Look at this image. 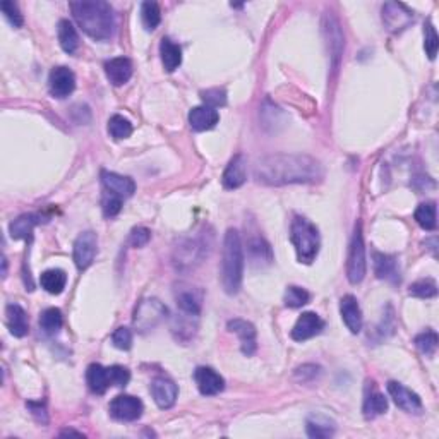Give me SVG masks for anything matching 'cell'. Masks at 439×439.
Returning <instances> with one entry per match:
<instances>
[{
    "label": "cell",
    "mask_w": 439,
    "mask_h": 439,
    "mask_svg": "<svg viewBox=\"0 0 439 439\" xmlns=\"http://www.w3.org/2000/svg\"><path fill=\"white\" fill-rule=\"evenodd\" d=\"M254 177L266 186L312 184L323 178V166L309 154L278 153L261 158L254 166Z\"/></svg>",
    "instance_id": "6da1fadb"
},
{
    "label": "cell",
    "mask_w": 439,
    "mask_h": 439,
    "mask_svg": "<svg viewBox=\"0 0 439 439\" xmlns=\"http://www.w3.org/2000/svg\"><path fill=\"white\" fill-rule=\"evenodd\" d=\"M72 16L81 30L93 40H108L115 31V16L108 2L103 0H79L71 2Z\"/></svg>",
    "instance_id": "7a4b0ae2"
},
{
    "label": "cell",
    "mask_w": 439,
    "mask_h": 439,
    "mask_svg": "<svg viewBox=\"0 0 439 439\" xmlns=\"http://www.w3.org/2000/svg\"><path fill=\"white\" fill-rule=\"evenodd\" d=\"M244 278V247L237 230L229 229L223 239L222 285L229 295L239 294Z\"/></svg>",
    "instance_id": "3957f363"
},
{
    "label": "cell",
    "mask_w": 439,
    "mask_h": 439,
    "mask_svg": "<svg viewBox=\"0 0 439 439\" xmlns=\"http://www.w3.org/2000/svg\"><path fill=\"white\" fill-rule=\"evenodd\" d=\"M290 241L294 244L297 259L304 264H311L319 253V232L307 218L295 217L290 225Z\"/></svg>",
    "instance_id": "277c9868"
},
{
    "label": "cell",
    "mask_w": 439,
    "mask_h": 439,
    "mask_svg": "<svg viewBox=\"0 0 439 439\" xmlns=\"http://www.w3.org/2000/svg\"><path fill=\"white\" fill-rule=\"evenodd\" d=\"M365 270H367V263H365V246H364V235H363V223H357L355 230H353V237L350 242V249H348V259H347V278L348 282L357 285L364 280Z\"/></svg>",
    "instance_id": "5b68a950"
},
{
    "label": "cell",
    "mask_w": 439,
    "mask_h": 439,
    "mask_svg": "<svg viewBox=\"0 0 439 439\" xmlns=\"http://www.w3.org/2000/svg\"><path fill=\"white\" fill-rule=\"evenodd\" d=\"M169 314L166 307L158 299H146L134 312V328L139 333L152 331Z\"/></svg>",
    "instance_id": "8992f818"
},
{
    "label": "cell",
    "mask_w": 439,
    "mask_h": 439,
    "mask_svg": "<svg viewBox=\"0 0 439 439\" xmlns=\"http://www.w3.org/2000/svg\"><path fill=\"white\" fill-rule=\"evenodd\" d=\"M206 247H208V244L205 242L203 237L187 239L184 244H181V246L177 247L176 266L178 270H190V268H194L205 258Z\"/></svg>",
    "instance_id": "52a82bcc"
},
{
    "label": "cell",
    "mask_w": 439,
    "mask_h": 439,
    "mask_svg": "<svg viewBox=\"0 0 439 439\" xmlns=\"http://www.w3.org/2000/svg\"><path fill=\"white\" fill-rule=\"evenodd\" d=\"M110 416L120 422H134L137 421L144 412L143 401L132 395H119L110 404Z\"/></svg>",
    "instance_id": "ba28073f"
},
{
    "label": "cell",
    "mask_w": 439,
    "mask_h": 439,
    "mask_svg": "<svg viewBox=\"0 0 439 439\" xmlns=\"http://www.w3.org/2000/svg\"><path fill=\"white\" fill-rule=\"evenodd\" d=\"M98 253V237L95 232H83L74 242V263L79 270H86L93 264Z\"/></svg>",
    "instance_id": "9c48e42d"
},
{
    "label": "cell",
    "mask_w": 439,
    "mask_h": 439,
    "mask_svg": "<svg viewBox=\"0 0 439 439\" xmlns=\"http://www.w3.org/2000/svg\"><path fill=\"white\" fill-rule=\"evenodd\" d=\"M383 23L389 31L400 33L410 26V23H414V12L404 4L388 2L383 7Z\"/></svg>",
    "instance_id": "30bf717a"
},
{
    "label": "cell",
    "mask_w": 439,
    "mask_h": 439,
    "mask_svg": "<svg viewBox=\"0 0 439 439\" xmlns=\"http://www.w3.org/2000/svg\"><path fill=\"white\" fill-rule=\"evenodd\" d=\"M48 88H50L52 96H55V98H67L76 88L74 72L64 66L52 69L50 76H48Z\"/></svg>",
    "instance_id": "8fae6325"
},
{
    "label": "cell",
    "mask_w": 439,
    "mask_h": 439,
    "mask_svg": "<svg viewBox=\"0 0 439 439\" xmlns=\"http://www.w3.org/2000/svg\"><path fill=\"white\" fill-rule=\"evenodd\" d=\"M389 397L393 398L397 406H400L401 410L406 414H421L422 412V400L417 393H414L412 389H409L406 386L397 381H389L388 386Z\"/></svg>",
    "instance_id": "7c38bea8"
},
{
    "label": "cell",
    "mask_w": 439,
    "mask_h": 439,
    "mask_svg": "<svg viewBox=\"0 0 439 439\" xmlns=\"http://www.w3.org/2000/svg\"><path fill=\"white\" fill-rule=\"evenodd\" d=\"M194 380H196L198 389L205 397L218 395L225 388V380L211 367H198L194 371Z\"/></svg>",
    "instance_id": "4fadbf2b"
},
{
    "label": "cell",
    "mask_w": 439,
    "mask_h": 439,
    "mask_svg": "<svg viewBox=\"0 0 439 439\" xmlns=\"http://www.w3.org/2000/svg\"><path fill=\"white\" fill-rule=\"evenodd\" d=\"M324 329V321L319 318L316 312H304L299 319H297L294 329H292V338L295 341H306L312 336L319 335Z\"/></svg>",
    "instance_id": "5bb4252c"
},
{
    "label": "cell",
    "mask_w": 439,
    "mask_h": 439,
    "mask_svg": "<svg viewBox=\"0 0 439 439\" xmlns=\"http://www.w3.org/2000/svg\"><path fill=\"white\" fill-rule=\"evenodd\" d=\"M229 329L232 333H235V335L239 336V340H241V348L244 355H254L256 348H258V341H256V335H258V333H256L254 324L246 319H232L229 321Z\"/></svg>",
    "instance_id": "9a60e30c"
},
{
    "label": "cell",
    "mask_w": 439,
    "mask_h": 439,
    "mask_svg": "<svg viewBox=\"0 0 439 439\" xmlns=\"http://www.w3.org/2000/svg\"><path fill=\"white\" fill-rule=\"evenodd\" d=\"M101 184H103L105 190L122 199L131 198L136 193V184H134L132 178L119 176L115 172H108V170H101Z\"/></svg>",
    "instance_id": "2e32d148"
},
{
    "label": "cell",
    "mask_w": 439,
    "mask_h": 439,
    "mask_svg": "<svg viewBox=\"0 0 439 439\" xmlns=\"http://www.w3.org/2000/svg\"><path fill=\"white\" fill-rule=\"evenodd\" d=\"M152 395L154 404L165 410L173 406V404L177 401L178 388L172 380H169V377H156V380L152 383Z\"/></svg>",
    "instance_id": "e0dca14e"
},
{
    "label": "cell",
    "mask_w": 439,
    "mask_h": 439,
    "mask_svg": "<svg viewBox=\"0 0 439 439\" xmlns=\"http://www.w3.org/2000/svg\"><path fill=\"white\" fill-rule=\"evenodd\" d=\"M374 273L380 280H384V282L393 283H400V268H398V261L395 256L383 254V253H374Z\"/></svg>",
    "instance_id": "ac0fdd59"
},
{
    "label": "cell",
    "mask_w": 439,
    "mask_h": 439,
    "mask_svg": "<svg viewBox=\"0 0 439 439\" xmlns=\"http://www.w3.org/2000/svg\"><path fill=\"white\" fill-rule=\"evenodd\" d=\"M247 181V170H246V158L244 154H235L227 165L225 172H223L222 184L225 189H239Z\"/></svg>",
    "instance_id": "d6986e66"
},
{
    "label": "cell",
    "mask_w": 439,
    "mask_h": 439,
    "mask_svg": "<svg viewBox=\"0 0 439 439\" xmlns=\"http://www.w3.org/2000/svg\"><path fill=\"white\" fill-rule=\"evenodd\" d=\"M340 312L343 323L347 324V328L350 329L353 335L363 329V311H360L359 302L353 295H345L340 300Z\"/></svg>",
    "instance_id": "ffe728a7"
},
{
    "label": "cell",
    "mask_w": 439,
    "mask_h": 439,
    "mask_svg": "<svg viewBox=\"0 0 439 439\" xmlns=\"http://www.w3.org/2000/svg\"><path fill=\"white\" fill-rule=\"evenodd\" d=\"M105 74L113 86H122L132 76V62L127 57H117L105 64Z\"/></svg>",
    "instance_id": "44dd1931"
},
{
    "label": "cell",
    "mask_w": 439,
    "mask_h": 439,
    "mask_svg": "<svg viewBox=\"0 0 439 439\" xmlns=\"http://www.w3.org/2000/svg\"><path fill=\"white\" fill-rule=\"evenodd\" d=\"M219 113L217 108H211L208 105H201V107H194L189 112V124L194 131L203 132L210 131L218 124Z\"/></svg>",
    "instance_id": "7402d4cb"
},
{
    "label": "cell",
    "mask_w": 439,
    "mask_h": 439,
    "mask_svg": "<svg viewBox=\"0 0 439 439\" xmlns=\"http://www.w3.org/2000/svg\"><path fill=\"white\" fill-rule=\"evenodd\" d=\"M247 256H249L253 266H266L273 261V251L261 235H253L247 241Z\"/></svg>",
    "instance_id": "603a6c76"
},
{
    "label": "cell",
    "mask_w": 439,
    "mask_h": 439,
    "mask_svg": "<svg viewBox=\"0 0 439 439\" xmlns=\"http://www.w3.org/2000/svg\"><path fill=\"white\" fill-rule=\"evenodd\" d=\"M386 410H388V400H386L383 393L377 392L376 384L367 383V388H365V395H364V405H363L364 417L374 418L377 416H383Z\"/></svg>",
    "instance_id": "cb8c5ba5"
},
{
    "label": "cell",
    "mask_w": 439,
    "mask_h": 439,
    "mask_svg": "<svg viewBox=\"0 0 439 439\" xmlns=\"http://www.w3.org/2000/svg\"><path fill=\"white\" fill-rule=\"evenodd\" d=\"M176 300L178 309L187 316H194V318H196V316H199V312H201V302H203L201 292L194 290L193 287L178 288L176 294Z\"/></svg>",
    "instance_id": "d4e9b609"
},
{
    "label": "cell",
    "mask_w": 439,
    "mask_h": 439,
    "mask_svg": "<svg viewBox=\"0 0 439 439\" xmlns=\"http://www.w3.org/2000/svg\"><path fill=\"white\" fill-rule=\"evenodd\" d=\"M6 316H7V326L9 331L18 338L28 335L30 331V323H28V314L26 311L19 306V304H9L6 307Z\"/></svg>",
    "instance_id": "484cf974"
},
{
    "label": "cell",
    "mask_w": 439,
    "mask_h": 439,
    "mask_svg": "<svg viewBox=\"0 0 439 439\" xmlns=\"http://www.w3.org/2000/svg\"><path fill=\"white\" fill-rule=\"evenodd\" d=\"M307 428V436L309 438H316V439H326L331 438L335 434V422L331 418L323 416V414H314L307 418L306 422Z\"/></svg>",
    "instance_id": "4316f807"
},
{
    "label": "cell",
    "mask_w": 439,
    "mask_h": 439,
    "mask_svg": "<svg viewBox=\"0 0 439 439\" xmlns=\"http://www.w3.org/2000/svg\"><path fill=\"white\" fill-rule=\"evenodd\" d=\"M86 381L89 389H91L95 395H103L105 392L110 388V377H108V369L103 367L100 364H91L86 371Z\"/></svg>",
    "instance_id": "83f0119b"
},
{
    "label": "cell",
    "mask_w": 439,
    "mask_h": 439,
    "mask_svg": "<svg viewBox=\"0 0 439 439\" xmlns=\"http://www.w3.org/2000/svg\"><path fill=\"white\" fill-rule=\"evenodd\" d=\"M42 222L38 215H21L19 218H16L14 222L11 223L9 232L11 237L16 239V241H21V239H30L31 234H33L35 227Z\"/></svg>",
    "instance_id": "f1b7e54d"
},
{
    "label": "cell",
    "mask_w": 439,
    "mask_h": 439,
    "mask_svg": "<svg viewBox=\"0 0 439 439\" xmlns=\"http://www.w3.org/2000/svg\"><path fill=\"white\" fill-rule=\"evenodd\" d=\"M160 55L164 67L169 72H173L182 64V48L173 43L170 38H164L160 43Z\"/></svg>",
    "instance_id": "f546056e"
},
{
    "label": "cell",
    "mask_w": 439,
    "mask_h": 439,
    "mask_svg": "<svg viewBox=\"0 0 439 439\" xmlns=\"http://www.w3.org/2000/svg\"><path fill=\"white\" fill-rule=\"evenodd\" d=\"M57 33H59V43L60 47H62V50L69 55L76 54V50L79 48V35H77L72 23L67 21V19H62V21L59 23Z\"/></svg>",
    "instance_id": "4dcf8cb0"
},
{
    "label": "cell",
    "mask_w": 439,
    "mask_h": 439,
    "mask_svg": "<svg viewBox=\"0 0 439 439\" xmlns=\"http://www.w3.org/2000/svg\"><path fill=\"white\" fill-rule=\"evenodd\" d=\"M40 283H42V287L48 292V294L59 295V294H62L64 288H66L67 275H66V271L59 270V268L47 270V271H43L42 276H40Z\"/></svg>",
    "instance_id": "1f68e13d"
},
{
    "label": "cell",
    "mask_w": 439,
    "mask_h": 439,
    "mask_svg": "<svg viewBox=\"0 0 439 439\" xmlns=\"http://www.w3.org/2000/svg\"><path fill=\"white\" fill-rule=\"evenodd\" d=\"M62 312L57 307H50L47 309V311H43L42 318H40V328H42L45 335L48 336L57 335V333L60 331V328H62Z\"/></svg>",
    "instance_id": "d6a6232c"
},
{
    "label": "cell",
    "mask_w": 439,
    "mask_h": 439,
    "mask_svg": "<svg viewBox=\"0 0 439 439\" xmlns=\"http://www.w3.org/2000/svg\"><path fill=\"white\" fill-rule=\"evenodd\" d=\"M416 222L424 230H434L436 229V203H422L416 210Z\"/></svg>",
    "instance_id": "836d02e7"
},
{
    "label": "cell",
    "mask_w": 439,
    "mask_h": 439,
    "mask_svg": "<svg viewBox=\"0 0 439 439\" xmlns=\"http://www.w3.org/2000/svg\"><path fill=\"white\" fill-rule=\"evenodd\" d=\"M108 132L113 139H125L132 134V124L125 117L113 115L108 120Z\"/></svg>",
    "instance_id": "e575fe53"
},
{
    "label": "cell",
    "mask_w": 439,
    "mask_h": 439,
    "mask_svg": "<svg viewBox=\"0 0 439 439\" xmlns=\"http://www.w3.org/2000/svg\"><path fill=\"white\" fill-rule=\"evenodd\" d=\"M141 19H143L144 28L148 31L156 30L158 24L161 21V14H160V7H158L156 2H143L141 6Z\"/></svg>",
    "instance_id": "d590c367"
},
{
    "label": "cell",
    "mask_w": 439,
    "mask_h": 439,
    "mask_svg": "<svg viewBox=\"0 0 439 439\" xmlns=\"http://www.w3.org/2000/svg\"><path fill=\"white\" fill-rule=\"evenodd\" d=\"M414 341H416V347L426 357H433L438 350V333L433 331V329H428V331L417 335Z\"/></svg>",
    "instance_id": "8d00e7d4"
},
{
    "label": "cell",
    "mask_w": 439,
    "mask_h": 439,
    "mask_svg": "<svg viewBox=\"0 0 439 439\" xmlns=\"http://www.w3.org/2000/svg\"><path fill=\"white\" fill-rule=\"evenodd\" d=\"M409 294L418 297V299H433V297H436L438 294V285L433 278L418 280V282L410 285Z\"/></svg>",
    "instance_id": "74e56055"
},
{
    "label": "cell",
    "mask_w": 439,
    "mask_h": 439,
    "mask_svg": "<svg viewBox=\"0 0 439 439\" xmlns=\"http://www.w3.org/2000/svg\"><path fill=\"white\" fill-rule=\"evenodd\" d=\"M309 299H311L309 292L304 290V288H300V287H295V285L288 287L287 292H285V306L287 307H292V309L302 307L309 302Z\"/></svg>",
    "instance_id": "f35d334b"
},
{
    "label": "cell",
    "mask_w": 439,
    "mask_h": 439,
    "mask_svg": "<svg viewBox=\"0 0 439 439\" xmlns=\"http://www.w3.org/2000/svg\"><path fill=\"white\" fill-rule=\"evenodd\" d=\"M438 45H439V38L436 33V28L433 26V23L428 21L424 24V48H426V54H428L431 60L436 59Z\"/></svg>",
    "instance_id": "ab89813d"
},
{
    "label": "cell",
    "mask_w": 439,
    "mask_h": 439,
    "mask_svg": "<svg viewBox=\"0 0 439 439\" xmlns=\"http://www.w3.org/2000/svg\"><path fill=\"white\" fill-rule=\"evenodd\" d=\"M122 201H124V199L115 196V194L108 193V190H105L103 199H101V208H103L105 217L107 218L117 217L122 210Z\"/></svg>",
    "instance_id": "60d3db41"
},
{
    "label": "cell",
    "mask_w": 439,
    "mask_h": 439,
    "mask_svg": "<svg viewBox=\"0 0 439 439\" xmlns=\"http://www.w3.org/2000/svg\"><path fill=\"white\" fill-rule=\"evenodd\" d=\"M108 369V377H110V384L117 386V388H124L125 384L131 381V372H129L127 367L124 365H112Z\"/></svg>",
    "instance_id": "b9f144b4"
},
{
    "label": "cell",
    "mask_w": 439,
    "mask_h": 439,
    "mask_svg": "<svg viewBox=\"0 0 439 439\" xmlns=\"http://www.w3.org/2000/svg\"><path fill=\"white\" fill-rule=\"evenodd\" d=\"M201 98L203 101H205V105H208V107L218 108L227 103V93H225V89L211 88L201 93Z\"/></svg>",
    "instance_id": "7bdbcfd3"
},
{
    "label": "cell",
    "mask_w": 439,
    "mask_h": 439,
    "mask_svg": "<svg viewBox=\"0 0 439 439\" xmlns=\"http://www.w3.org/2000/svg\"><path fill=\"white\" fill-rule=\"evenodd\" d=\"M0 9H2L4 16L7 18V21H9L12 26L14 28H21L24 19H23V14L19 12V7L16 6L14 2H9V0H4L2 4H0Z\"/></svg>",
    "instance_id": "ee69618b"
},
{
    "label": "cell",
    "mask_w": 439,
    "mask_h": 439,
    "mask_svg": "<svg viewBox=\"0 0 439 439\" xmlns=\"http://www.w3.org/2000/svg\"><path fill=\"white\" fill-rule=\"evenodd\" d=\"M113 347L119 350H129L132 347V333L129 328H117L115 333L112 335Z\"/></svg>",
    "instance_id": "f6af8a7d"
},
{
    "label": "cell",
    "mask_w": 439,
    "mask_h": 439,
    "mask_svg": "<svg viewBox=\"0 0 439 439\" xmlns=\"http://www.w3.org/2000/svg\"><path fill=\"white\" fill-rule=\"evenodd\" d=\"M149 239H152V232L144 229V227H137L131 232L129 242H131L132 247H144L149 242Z\"/></svg>",
    "instance_id": "bcb514c9"
},
{
    "label": "cell",
    "mask_w": 439,
    "mask_h": 439,
    "mask_svg": "<svg viewBox=\"0 0 439 439\" xmlns=\"http://www.w3.org/2000/svg\"><path fill=\"white\" fill-rule=\"evenodd\" d=\"M28 409L31 410V414H33V416L36 417V421L47 424L48 417H47V409H45V404H42V401H38V404H35V401H30V404H28Z\"/></svg>",
    "instance_id": "7dc6e473"
},
{
    "label": "cell",
    "mask_w": 439,
    "mask_h": 439,
    "mask_svg": "<svg viewBox=\"0 0 439 439\" xmlns=\"http://www.w3.org/2000/svg\"><path fill=\"white\" fill-rule=\"evenodd\" d=\"M69 434H71V436H83V434L81 433H76V431H72V429H69V431H62V433H60V436H69Z\"/></svg>",
    "instance_id": "c3c4849f"
}]
</instances>
